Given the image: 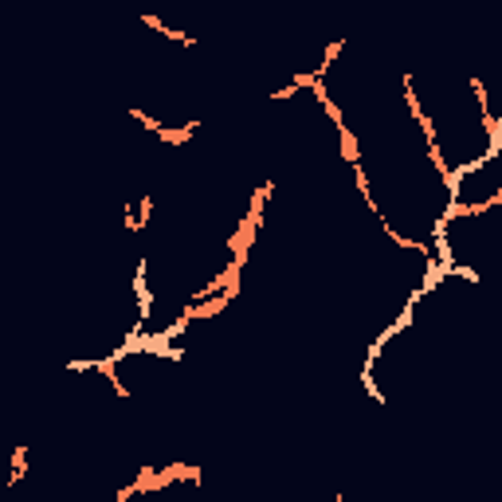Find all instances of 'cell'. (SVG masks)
<instances>
[{
    "label": "cell",
    "instance_id": "6da1fadb",
    "mask_svg": "<svg viewBox=\"0 0 502 502\" xmlns=\"http://www.w3.org/2000/svg\"><path fill=\"white\" fill-rule=\"evenodd\" d=\"M338 149H342L345 165H361V142H357V134H354V126L349 122L338 126Z\"/></svg>",
    "mask_w": 502,
    "mask_h": 502
},
{
    "label": "cell",
    "instance_id": "7a4b0ae2",
    "mask_svg": "<svg viewBox=\"0 0 502 502\" xmlns=\"http://www.w3.org/2000/svg\"><path fill=\"white\" fill-rule=\"evenodd\" d=\"M193 134H196V122L161 126V130H157V142H165V146H184V142H193Z\"/></svg>",
    "mask_w": 502,
    "mask_h": 502
},
{
    "label": "cell",
    "instance_id": "3957f363",
    "mask_svg": "<svg viewBox=\"0 0 502 502\" xmlns=\"http://www.w3.org/2000/svg\"><path fill=\"white\" fill-rule=\"evenodd\" d=\"M130 118H134V122H142V130H149V134H157L161 126H165V122H161V118H153V114H146V110H142V106H130Z\"/></svg>",
    "mask_w": 502,
    "mask_h": 502
}]
</instances>
